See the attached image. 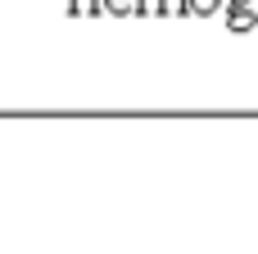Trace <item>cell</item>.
Here are the masks:
<instances>
[{
	"mask_svg": "<svg viewBox=\"0 0 258 254\" xmlns=\"http://www.w3.org/2000/svg\"><path fill=\"white\" fill-rule=\"evenodd\" d=\"M254 23H258V14L249 5H236V9H231V32H249Z\"/></svg>",
	"mask_w": 258,
	"mask_h": 254,
	"instance_id": "1",
	"label": "cell"
},
{
	"mask_svg": "<svg viewBox=\"0 0 258 254\" xmlns=\"http://www.w3.org/2000/svg\"><path fill=\"white\" fill-rule=\"evenodd\" d=\"M100 9H109V14H132L136 0H100Z\"/></svg>",
	"mask_w": 258,
	"mask_h": 254,
	"instance_id": "2",
	"label": "cell"
},
{
	"mask_svg": "<svg viewBox=\"0 0 258 254\" xmlns=\"http://www.w3.org/2000/svg\"><path fill=\"white\" fill-rule=\"evenodd\" d=\"M222 0H190V14H218Z\"/></svg>",
	"mask_w": 258,
	"mask_h": 254,
	"instance_id": "3",
	"label": "cell"
},
{
	"mask_svg": "<svg viewBox=\"0 0 258 254\" xmlns=\"http://www.w3.org/2000/svg\"><path fill=\"white\" fill-rule=\"evenodd\" d=\"M163 14H190V0H163Z\"/></svg>",
	"mask_w": 258,
	"mask_h": 254,
	"instance_id": "4",
	"label": "cell"
},
{
	"mask_svg": "<svg viewBox=\"0 0 258 254\" xmlns=\"http://www.w3.org/2000/svg\"><path fill=\"white\" fill-rule=\"evenodd\" d=\"M141 14H163V0H136Z\"/></svg>",
	"mask_w": 258,
	"mask_h": 254,
	"instance_id": "5",
	"label": "cell"
},
{
	"mask_svg": "<svg viewBox=\"0 0 258 254\" xmlns=\"http://www.w3.org/2000/svg\"><path fill=\"white\" fill-rule=\"evenodd\" d=\"M73 9L77 14H91V9H100V0H73Z\"/></svg>",
	"mask_w": 258,
	"mask_h": 254,
	"instance_id": "6",
	"label": "cell"
}]
</instances>
